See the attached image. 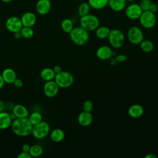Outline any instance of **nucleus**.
I'll return each instance as SVG.
<instances>
[{"label": "nucleus", "instance_id": "obj_20", "mask_svg": "<svg viewBox=\"0 0 158 158\" xmlns=\"http://www.w3.org/2000/svg\"><path fill=\"white\" fill-rule=\"evenodd\" d=\"M128 113V115L132 118H139L141 116H142V115L143 114L144 109L141 105L135 104L129 107Z\"/></svg>", "mask_w": 158, "mask_h": 158}, {"label": "nucleus", "instance_id": "obj_40", "mask_svg": "<svg viewBox=\"0 0 158 158\" xmlns=\"http://www.w3.org/2000/svg\"><path fill=\"white\" fill-rule=\"evenodd\" d=\"M4 109V102L0 100V112H2Z\"/></svg>", "mask_w": 158, "mask_h": 158}, {"label": "nucleus", "instance_id": "obj_7", "mask_svg": "<svg viewBox=\"0 0 158 158\" xmlns=\"http://www.w3.org/2000/svg\"><path fill=\"white\" fill-rule=\"evenodd\" d=\"M139 20L143 27L149 29L155 26L156 23V17L154 13L149 10H146L142 12Z\"/></svg>", "mask_w": 158, "mask_h": 158}, {"label": "nucleus", "instance_id": "obj_27", "mask_svg": "<svg viewBox=\"0 0 158 158\" xmlns=\"http://www.w3.org/2000/svg\"><path fill=\"white\" fill-rule=\"evenodd\" d=\"M91 6H89V4H88V2H83L82 3H81L78 8V15L80 17L84 16L85 15H87L88 14H89L90 10H91Z\"/></svg>", "mask_w": 158, "mask_h": 158}, {"label": "nucleus", "instance_id": "obj_36", "mask_svg": "<svg viewBox=\"0 0 158 158\" xmlns=\"http://www.w3.org/2000/svg\"><path fill=\"white\" fill-rule=\"evenodd\" d=\"M30 148V146L28 144H24L22 146V151H24V152H29Z\"/></svg>", "mask_w": 158, "mask_h": 158}, {"label": "nucleus", "instance_id": "obj_32", "mask_svg": "<svg viewBox=\"0 0 158 158\" xmlns=\"http://www.w3.org/2000/svg\"><path fill=\"white\" fill-rule=\"evenodd\" d=\"M93 102L90 100H86L83 104V109L84 111L91 112V111L93 110Z\"/></svg>", "mask_w": 158, "mask_h": 158}, {"label": "nucleus", "instance_id": "obj_37", "mask_svg": "<svg viewBox=\"0 0 158 158\" xmlns=\"http://www.w3.org/2000/svg\"><path fill=\"white\" fill-rule=\"evenodd\" d=\"M52 69H53V70L54 71V72L56 73V74H57V73H59V72H60L62 71L61 67L59 66V65H55V66L52 68Z\"/></svg>", "mask_w": 158, "mask_h": 158}, {"label": "nucleus", "instance_id": "obj_35", "mask_svg": "<svg viewBox=\"0 0 158 158\" xmlns=\"http://www.w3.org/2000/svg\"><path fill=\"white\" fill-rule=\"evenodd\" d=\"M149 10L155 14V13L157 12V11L158 10V6H157L156 3L152 2V3L151 4V5H150Z\"/></svg>", "mask_w": 158, "mask_h": 158}, {"label": "nucleus", "instance_id": "obj_28", "mask_svg": "<svg viewBox=\"0 0 158 158\" xmlns=\"http://www.w3.org/2000/svg\"><path fill=\"white\" fill-rule=\"evenodd\" d=\"M28 118L30 122V123L32 124V125H35L36 124L39 123L42 121V115L38 112H33L31 113L30 115H28Z\"/></svg>", "mask_w": 158, "mask_h": 158}, {"label": "nucleus", "instance_id": "obj_30", "mask_svg": "<svg viewBox=\"0 0 158 158\" xmlns=\"http://www.w3.org/2000/svg\"><path fill=\"white\" fill-rule=\"evenodd\" d=\"M20 31L21 33L22 36L26 39H30L32 38L34 35V31L32 29V27L23 26Z\"/></svg>", "mask_w": 158, "mask_h": 158}, {"label": "nucleus", "instance_id": "obj_3", "mask_svg": "<svg viewBox=\"0 0 158 158\" xmlns=\"http://www.w3.org/2000/svg\"><path fill=\"white\" fill-rule=\"evenodd\" d=\"M80 26L88 31L96 30L99 26V20L98 17L93 14H88L84 16L80 17Z\"/></svg>", "mask_w": 158, "mask_h": 158}, {"label": "nucleus", "instance_id": "obj_15", "mask_svg": "<svg viewBox=\"0 0 158 158\" xmlns=\"http://www.w3.org/2000/svg\"><path fill=\"white\" fill-rule=\"evenodd\" d=\"M1 75L5 83L12 84L17 78V74L15 70L11 68H6L2 72Z\"/></svg>", "mask_w": 158, "mask_h": 158}, {"label": "nucleus", "instance_id": "obj_31", "mask_svg": "<svg viewBox=\"0 0 158 158\" xmlns=\"http://www.w3.org/2000/svg\"><path fill=\"white\" fill-rule=\"evenodd\" d=\"M151 3H152L151 0H141L139 4L141 8L142 9L143 11H146V10H149V9Z\"/></svg>", "mask_w": 158, "mask_h": 158}, {"label": "nucleus", "instance_id": "obj_12", "mask_svg": "<svg viewBox=\"0 0 158 158\" xmlns=\"http://www.w3.org/2000/svg\"><path fill=\"white\" fill-rule=\"evenodd\" d=\"M51 9L50 0H38L36 4V12L41 15H46L49 12Z\"/></svg>", "mask_w": 158, "mask_h": 158}, {"label": "nucleus", "instance_id": "obj_43", "mask_svg": "<svg viewBox=\"0 0 158 158\" xmlns=\"http://www.w3.org/2000/svg\"><path fill=\"white\" fill-rule=\"evenodd\" d=\"M127 1H129V2H133V1H135V0H126Z\"/></svg>", "mask_w": 158, "mask_h": 158}, {"label": "nucleus", "instance_id": "obj_33", "mask_svg": "<svg viewBox=\"0 0 158 158\" xmlns=\"http://www.w3.org/2000/svg\"><path fill=\"white\" fill-rule=\"evenodd\" d=\"M14 85V86L17 88H20L22 87L23 86V81L20 79V78H17L15 81H14V83H12Z\"/></svg>", "mask_w": 158, "mask_h": 158}, {"label": "nucleus", "instance_id": "obj_19", "mask_svg": "<svg viewBox=\"0 0 158 158\" xmlns=\"http://www.w3.org/2000/svg\"><path fill=\"white\" fill-rule=\"evenodd\" d=\"M126 0H108V6L115 12L123 10L126 6Z\"/></svg>", "mask_w": 158, "mask_h": 158}, {"label": "nucleus", "instance_id": "obj_11", "mask_svg": "<svg viewBox=\"0 0 158 158\" xmlns=\"http://www.w3.org/2000/svg\"><path fill=\"white\" fill-rule=\"evenodd\" d=\"M59 87L55 81L50 80L45 83L43 87L44 94L48 98H53L57 95Z\"/></svg>", "mask_w": 158, "mask_h": 158}, {"label": "nucleus", "instance_id": "obj_21", "mask_svg": "<svg viewBox=\"0 0 158 158\" xmlns=\"http://www.w3.org/2000/svg\"><path fill=\"white\" fill-rule=\"evenodd\" d=\"M40 76L43 80L48 81L50 80H53L54 79L56 73L52 69L49 67H46L41 70L40 72Z\"/></svg>", "mask_w": 158, "mask_h": 158}, {"label": "nucleus", "instance_id": "obj_9", "mask_svg": "<svg viewBox=\"0 0 158 158\" xmlns=\"http://www.w3.org/2000/svg\"><path fill=\"white\" fill-rule=\"evenodd\" d=\"M5 26L8 31L13 33L20 31L23 27L20 18L17 16L9 17L5 22Z\"/></svg>", "mask_w": 158, "mask_h": 158}, {"label": "nucleus", "instance_id": "obj_23", "mask_svg": "<svg viewBox=\"0 0 158 158\" xmlns=\"http://www.w3.org/2000/svg\"><path fill=\"white\" fill-rule=\"evenodd\" d=\"M88 2L92 9L100 10L107 6L108 0H88Z\"/></svg>", "mask_w": 158, "mask_h": 158}, {"label": "nucleus", "instance_id": "obj_6", "mask_svg": "<svg viewBox=\"0 0 158 158\" xmlns=\"http://www.w3.org/2000/svg\"><path fill=\"white\" fill-rule=\"evenodd\" d=\"M49 125L46 122L41 121L39 123L33 125L31 134L36 139H43L49 133Z\"/></svg>", "mask_w": 158, "mask_h": 158}, {"label": "nucleus", "instance_id": "obj_16", "mask_svg": "<svg viewBox=\"0 0 158 158\" xmlns=\"http://www.w3.org/2000/svg\"><path fill=\"white\" fill-rule=\"evenodd\" d=\"M93 122V115L90 112L83 111L78 117V122L82 127H87Z\"/></svg>", "mask_w": 158, "mask_h": 158}, {"label": "nucleus", "instance_id": "obj_1", "mask_svg": "<svg viewBox=\"0 0 158 158\" xmlns=\"http://www.w3.org/2000/svg\"><path fill=\"white\" fill-rule=\"evenodd\" d=\"M12 130L16 135L19 136H27L31 134L33 125L28 117L16 118L11 124Z\"/></svg>", "mask_w": 158, "mask_h": 158}, {"label": "nucleus", "instance_id": "obj_41", "mask_svg": "<svg viewBox=\"0 0 158 158\" xmlns=\"http://www.w3.org/2000/svg\"><path fill=\"white\" fill-rule=\"evenodd\" d=\"M157 156L156 155H154L152 154H148L145 156V158H156Z\"/></svg>", "mask_w": 158, "mask_h": 158}, {"label": "nucleus", "instance_id": "obj_34", "mask_svg": "<svg viewBox=\"0 0 158 158\" xmlns=\"http://www.w3.org/2000/svg\"><path fill=\"white\" fill-rule=\"evenodd\" d=\"M17 158H31V156L28 152L22 151L17 156Z\"/></svg>", "mask_w": 158, "mask_h": 158}, {"label": "nucleus", "instance_id": "obj_22", "mask_svg": "<svg viewBox=\"0 0 158 158\" xmlns=\"http://www.w3.org/2000/svg\"><path fill=\"white\" fill-rule=\"evenodd\" d=\"M50 137L51 140L54 142L59 143L64 139L65 133L62 129L56 128L51 131L50 134Z\"/></svg>", "mask_w": 158, "mask_h": 158}, {"label": "nucleus", "instance_id": "obj_18", "mask_svg": "<svg viewBox=\"0 0 158 158\" xmlns=\"http://www.w3.org/2000/svg\"><path fill=\"white\" fill-rule=\"evenodd\" d=\"M12 120L10 118V114L6 112H0V129L5 130L8 128L12 124Z\"/></svg>", "mask_w": 158, "mask_h": 158}, {"label": "nucleus", "instance_id": "obj_8", "mask_svg": "<svg viewBox=\"0 0 158 158\" xmlns=\"http://www.w3.org/2000/svg\"><path fill=\"white\" fill-rule=\"evenodd\" d=\"M127 38L133 44H139L144 40V35L141 28L137 26L130 27L127 32Z\"/></svg>", "mask_w": 158, "mask_h": 158}, {"label": "nucleus", "instance_id": "obj_38", "mask_svg": "<svg viewBox=\"0 0 158 158\" xmlns=\"http://www.w3.org/2000/svg\"><path fill=\"white\" fill-rule=\"evenodd\" d=\"M14 37L16 38V39H17V40H19V39H20V38H21L22 36V35H21V33H20V31H17V32H15V33H14Z\"/></svg>", "mask_w": 158, "mask_h": 158}, {"label": "nucleus", "instance_id": "obj_10", "mask_svg": "<svg viewBox=\"0 0 158 158\" xmlns=\"http://www.w3.org/2000/svg\"><path fill=\"white\" fill-rule=\"evenodd\" d=\"M143 10L139 4L132 3L128 6L125 9V15L127 18L131 20L139 19Z\"/></svg>", "mask_w": 158, "mask_h": 158}, {"label": "nucleus", "instance_id": "obj_17", "mask_svg": "<svg viewBox=\"0 0 158 158\" xmlns=\"http://www.w3.org/2000/svg\"><path fill=\"white\" fill-rule=\"evenodd\" d=\"M16 118H25L28 116V110L27 108L22 104H16L14 106L12 112Z\"/></svg>", "mask_w": 158, "mask_h": 158}, {"label": "nucleus", "instance_id": "obj_13", "mask_svg": "<svg viewBox=\"0 0 158 158\" xmlns=\"http://www.w3.org/2000/svg\"><path fill=\"white\" fill-rule=\"evenodd\" d=\"M23 27H32L36 22V15L32 12H25L20 18Z\"/></svg>", "mask_w": 158, "mask_h": 158}, {"label": "nucleus", "instance_id": "obj_24", "mask_svg": "<svg viewBox=\"0 0 158 158\" xmlns=\"http://www.w3.org/2000/svg\"><path fill=\"white\" fill-rule=\"evenodd\" d=\"M110 31V29L109 27L106 26H101V27H98L96 29L95 33L97 38H98L99 39L102 40L108 37Z\"/></svg>", "mask_w": 158, "mask_h": 158}, {"label": "nucleus", "instance_id": "obj_26", "mask_svg": "<svg viewBox=\"0 0 158 158\" xmlns=\"http://www.w3.org/2000/svg\"><path fill=\"white\" fill-rule=\"evenodd\" d=\"M61 28L62 30L66 33H69L73 28V23L70 19H64L61 22Z\"/></svg>", "mask_w": 158, "mask_h": 158}, {"label": "nucleus", "instance_id": "obj_39", "mask_svg": "<svg viewBox=\"0 0 158 158\" xmlns=\"http://www.w3.org/2000/svg\"><path fill=\"white\" fill-rule=\"evenodd\" d=\"M4 84H5V82L2 78L1 74H0V89H2V88L4 86Z\"/></svg>", "mask_w": 158, "mask_h": 158}, {"label": "nucleus", "instance_id": "obj_14", "mask_svg": "<svg viewBox=\"0 0 158 158\" xmlns=\"http://www.w3.org/2000/svg\"><path fill=\"white\" fill-rule=\"evenodd\" d=\"M96 54L98 59L106 60L111 57L112 55V50L108 46H102L97 49Z\"/></svg>", "mask_w": 158, "mask_h": 158}, {"label": "nucleus", "instance_id": "obj_29", "mask_svg": "<svg viewBox=\"0 0 158 158\" xmlns=\"http://www.w3.org/2000/svg\"><path fill=\"white\" fill-rule=\"evenodd\" d=\"M139 44L141 49L145 52H149L154 49L153 43L149 40H143Z\"/></svg>", "mask_w": 158, "mask_h": 158}, {"label": "nucleus", "instance_id": "obj_2", "mask_svg": "<svg viewBox=\"0 0 158 158\" xmlns=\"http://www.w3.org/2000/svg\"><path fill=\"white\" fill-rule=\"evenodd\" d=\"M69 34L71 40L78 46L85 44L89 40L88 31L81 26L73 27Z\"/></svg>", "mask_w": 158, "mask_h": 158}, {"label": "nucleus", "instance_id": "obj_4", "mask_svg": "<svg viewBox=\"0 0 158 158\" xmlns=\"http://www.w3.org/2000/svg\"><path fill=\"white\" fill-rule=\"evenodd\" d=\"M108 40L110 44L114 48H120L123 46L125 43V35L118 29L110 30L108 36Z\"/></svg>", "mask_w": 158, "mask_h": 158}, {"label": "nucleus", "instance_id": "obj_25", "mask_svg": "<svg viewBox=\"0 0 158 158\" xmlns=\"http://www.w3.org/2000/svg\"><path fill=\"white\" fill-rule=\"evenodd\" d=\"M43 152V149L41 146L39 144H34L30 146L29 153L31 157H38L42 155Z\"/></svg>", "mask_w": 158, "mask_h": 158}, {"label": "nucleus", "instance_id": "obj_5", "mask_svg": "<svg viewBox=\"0 0 158 158\" xmlns=\"http://www.w3.org/2000/svg\"><path fill=\"white\" fill-rule=\"evenodd\" d=\"M59 88H66L70 86L74 81L73 75L69 72L61 71L56 74L54 79Z\"/></svg>", "mask_w": 158, "mask_h": 158}, {"label": "nucleus", "instance_id": "obj_42", "mask_svg": "<svg viewBox=\"0 0 158 158\" xmlns=\"http://www.w3.org/2000/svg\"><path fill=\"white\" fill-rule=\"evenodd\" d=\"M1 1H2L3 2H6V3H9L12 2L13 0H1Z\"/></svg>", "mask_w": 158, "mask_h": 158}]
</instances>
